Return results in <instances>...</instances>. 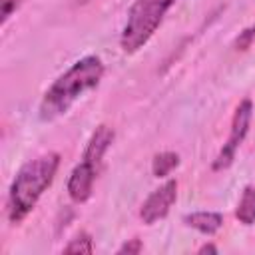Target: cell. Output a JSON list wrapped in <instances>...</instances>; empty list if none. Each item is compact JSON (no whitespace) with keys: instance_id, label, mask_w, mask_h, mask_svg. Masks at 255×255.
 Returning <instances> with one entry per match:
<instances>
[{"instance_id":"1","label":"cell","mask_w":255,"mask_h":255,"mask_svg":"<svg viewBox=\"0 0 255 255\" xmlns=\"http://www.w3.org/2000/svg\"><path fill=\"white\" fill-rule=\"evenodd\" d=\"M104 62L100 56L90 54L74 62L64 74H60L44 92L38 116L42 122H54L68 114V110L90 90L98 88L104 78Z\"/></svg>"},{"instance_id":"2","label":"cell","mask_w":255,"mask_h":255,"mask_svg":"<svg viewBox=\"0 0 255 255\" xmlns=\"http://www.w3.org/2000/svg\"><path fill=\"white\" fill-rule=\"evenodd\" d=\"M60 159L62 157L58 151H48L26 161L16 171L8 187V199H6V215L12 225L22 223L38 205L40 197L54 183L60 167Z\"/></svg>"},{"instance_id":"3","label":"cell","mask_w":255,"mask_h":255,"mask_svg":"<svg viewBox=\"0 0 255 255\" xmlns=\"http://www.w3.org/2000/svg\"><path fill=\"white\" fill-rule=\"evenodd\" d=\"M175 0H135L128 12L120 34V48L124 54L139 52L161 26L167 10Z\"/></svg>"},{"instance_id":"4","label":"cell","mask_w":255,"mask_h":255,"mask_svg":"<svg viewBox=\"0 0 255 255\" xmlns=\"http://www.w3.org/2000/svg\"><path fill=\"white\" fill-rule=\"evenodd\" d=\"M251 118H253V102L249 98H245L233 110L231 124H229V135H227L225 143L221 145V149L217 151L215 159L211 161V169L213 171H223V169L231 167V163L235 161L237 149L243 145V141H245V137L249 133Z\"/></svg>"},{"instance_id":"5","label":"cell","mask_w":255,"mask_h":255,"mask_svg":"<svg viewBox=\"0 0 255 255\" xmlns=\"http://www.w3.org/2000/svg\"><path fill=\"white\" fill-rule=\"evenodd\" d=\"M175 199H177V181L175 179H167L157 189H153L143 199V203L139 207V219L143 221V225H153V223L165 219L167 213L171 211Z\"/></svg>"},{"instance_id":"6","label":"cell","mask_w":255,"mask_h":255,"mask_svg":"<svg viewBox=\"0 0 255 255\" xmlns=\"http://www.w3.org/2000/svg\"><path fill=\"white\" fill-rule=\"evenodd\" d=\"M98 173H100V167H96L94 163L82 159L72 169V173L68 177V183H66L68 197L74 203H86L92 197V191H94V183H96Z\"/></svg>"},{"instance_id":"7","label":"cell","mask_w":255,"mask_h":255,"mask_svg":"<svg viewBox=\"0 0 255 255\" xmlns=\"http://www.w3.org/2000/svg\"><path fill=\"white\" fill-rule=\"evenodd\" d=\"M114 137H116L114 129H112L108 124H100V126L92 131V135H90V139H88V143H86V149H84L82 159L94 163L96 167H102V159H104L106 151L110 149Z\"/></svg>"},{"instance_id":"8","label":"cell","mask_w":255,"mask_h":255,"mask_svg":"<svg viewBox=\"0 0 255 255\" xmlns=\"http://www.w3.org/2000/svg\"><path fill=\"white\" fill-rule=\"evenodd\" d=\"M183 223L201 235H215L223 227V215L219 211H193L183 215Z\"/></svg>"},{"instance_id":"9","label":"cell","mask_w":255,"mask_h":255,"mask_svg":"<svg viewBox=\"0 0 255 255\" xmlns=\"http://www.w3.org/2000/svg\"><path fill=\"white\" fill-rule=\"evenodd\" d=\"M235 217L243 225H255V185H245L235 207Z\"/></svg>"},{"instance_id":"10","label":"cell","mask_w":255,"mask_h":255,"mask_svg":"<svg viewBox=\"0 0 255 255\" xmlns=\"http://www.w3.org/2000/svg\"><path fill=\"white\" fill-rule=\"evenodd\" d=\"M177 165H179L177 151H159L151 159V173L153 177H167Z\"/></svg>"},{"instance_id":"11","label":"cell","mask_w":255,"mask_h":255,"mask_svg":"<svg viewBox=\"0 0 255 255\" xmlns=\"http://www.w3.org/2000/svg\"><path fill=\"white\" fill-rule=\"evenodd\" d=\"M62 253L66 255H92L94 253V239L88 231H80L78 235H74V239L68 241V245H64Z\"/></svg>"},{"instance_id":"12","label":"cell","mask_w":255,"mask_h":255,"mask_svg":"<svg viewBox=\"0 0 255 255\" xmlns=\"http://www.w3.org/2000/svg\"><path fill=\"white\" fill-rule=\"evenodd\" d=\"M253 40H255V22L239 32V36L235 38V44L233 46H235V50H241L243 52V50H247L253 44Z\"/></svg>"},{"instance_id":"13","label":"cell","mask_w":255,"mask_h":255,"mask_svg":"<svg viewBox=\"0 0 255 255\" xmlns=\"http://www.w3.org/2000/svg\"><path fill=\"white\" fill-rule=\"evenodd\" d=\"M24 4V0H0V24L6 26L8 18Z\"/></svg>"},{"instance_id":"14","label":"cell","mask_w":255,"mask_h":255,"mask_svg":"<svg viewBox=\"0 0 255 255\" xmlns=\"http://www.w3.org/2000/svg\"><path fill=\"white\" fill-rule=\"evenodd\" d=\"M141 249H143L141 239L133 237V239H128L126 243H122L118 247V255H137V253H141Z\"/></svg>"},{"instance_id":"15","label":"cell","mask_w":255,"mask_h":255,"mask_svg":"<svg viewBox=\"0 0 255 255\" xmlns=\"http://www.w3.org/2000/svg\"><path fill=\"white\" fill-rule=\"evenodd\" d=\"M197 253H217V247H215L213 243H203V245L197 249Z\"/></svg>"}]
</instances>
